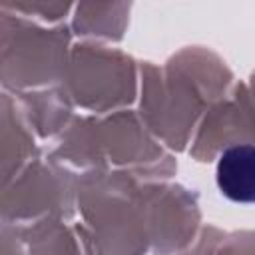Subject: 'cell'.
<instances>
[{"instance_id": "6da1fadb", "label": "cell", "mask_w": 255, "mask_h": 255, "mask_svg": "<svg viewBox=\"0 0 255 255\" xmlns=\"http://www.w3.org/2000/svg\"><path fill=\"white\" fill-rule=\"evenodd\" d=\"M215 179L223 197L237 203H255V147L239 143L223 149Z\"/></svg>"}]
</instances>
